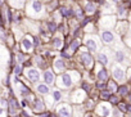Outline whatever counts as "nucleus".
I'll return each mask as SVG.
<instances>
[{
	"label": "nucleus",
	"instance_id": "25",
	"mask_svg": "<svg viewBox=\"0 0 131 117\" xmlns=\"http://www.w3.org/2000/svg\"><path fill=\"white\" fill-rule=\"evenodd\" d=\"M60 44H62V41H60V39H59V37H55V39L53 40V45H54V46H57V48H58V46H60Z\"/></svg>",
	"mask_w": 131,
	"mask_h": 117
},
{
	"label": "nucleus",
	"instance_id": "10",
	"mask_svg": "<svg viewBox=\"0 0 131 117\" xmlns=\"http://www.w3.org/2000/svg\"><path fill=\"white\" fill-rule=\"evenodd\" d=\"M86 45H88V48H89L90 50H93V51H95V50L98 49V46H96V42H95L93 39H89V40H88V42H86Z\"/></svg>",
	"mask_w": 131,
	"mask_h": 117
},
{
	"label": "nucleus",
	"instance_id": "2",
	"mask_svg": "<svg viewBox=\"0 0 131 117\" xmlns=\"http://www.w3.org/2000/svg\"><path fill=\"white\" fill-rule=\"evenodd\" d=\"M102 40L104 41V42H112L113 40H114V35L111 32V31H103L102 32Z\"/></svg>",
	"mask_w": 131,
	"mask_h": 117
},
{
	"label": "nucleus",
	"instance_id": "12",
	"mask_svg": "<svg viewBox=\"0 0 131 117\" xmlns=\"http://www.w3.org/2000/svg\"><path fill=\"white\" fill-rule=\"evenodd\" d=\"M32 8H34L35 12H41L42 10V4L40 2H34L32 3Z\"/></svg>",
	"mask_w": 131,
	"mask_h": 117
},
{
	"label": "nucleus",
	"instance_id": "9",
	"mask_svg": "<svg viewBox=\"0 0 131 117\" xmlns=\"http://www.w3.org/2000/svg\"><path fill=\"white\" fill-rule=\"evenodd\" d=\"M117 13H118L119 17H125V14H126V7H125V4H119L117 7Z\"/></svg>",
	"mask_w": 131,
	"mask_h": 117
},
{
	"label": "nucleus",
	"instance_id": "38",
	"mask_svg": "<svg viewBox=\"0 0 131 117\" xmlns=\"http://www.w3.org/2000/svg\"><path fill=\"white\" fill-rule=\"evenodd\" d=\"M126 111L131 112V105H130V104H128V105H126Z\"/></svg>",
	"mask_w": 131,
	"mask_h": 117
},
{
	"label": "nucleus",
	"instance_id": "24",
	"mask_svg": "<svg viewBox=\"0 0 131 117\" xmlns=\"http://www.w3.org/2000/svg\"><path fill=\"white\" fill-rule=\"evenodd\" d=\"M109 102H111L112 104H118V98L114 97V95H111V97H109Z\"/></svg>",
	"mask_w": 131,
	"mask_h": 117
},
{
	"label": "nucleus",
	"instance_id": "28",
	"mask_svg": "<svg viewBox=\"0 0 131 117\" xmlns=\"http://www.w3.org/2000/svg\"><path fill=\"white\" fill-rule=\"evenodd\" d=\"M108 90H117L116 84H114V82H109V88H108Z\"/></svg>",
	"mask_w": 131,
	"mask_h": 117
},
{
	"label": "nucleus",
	"instance_id": "6",
	"mask_svg": "<svg viewBox=\"0 0 131 117\" xmlns=\"http://www.w3.org/2000/svg\"><path fill=\"white\" fill-rule=\"evenodd\" d=\"M108 79V73H107V70H100L99 71V73H98V80L99 81H105Z\"/></svg>",
	"mask_w": 131,
	"mask_h": 117
},
{
	"label": "nucleus",
	"instance_id": "43",
	"mask_svg": "<svg viewBox=\"0 0 131 117\" xmlns=\"http://www.w3.org/2000/svg\"><path fill=\"white\" fill-rule=\"evenodd\" d=\"M2 112H3V109H2V108H0V113H2Z\"/></svg>",
	"mask_w": 131,
	"mask_h": 117
},
{
	"label": "nucleus",
	"instance_id": "5",
	"mask_svg": "<svg viewBox=\"0 0 131 117\" xmlns=\"http://www.w3.org/2000/svg\"><path fill=\"white\" fill-rule=\"evenodd\" d=\"M44 79H45V82L46 84H53L54 82V75L51 73V71H45Z\"/></svg>",
	"mask_w": 131,
	"mask_h": 117
},
{
	"label": "nucleus",
	"instance_id": "34",
	"mask_svg": "<svg viewBox=\"0 0 131 117\" xmlns=\"http://www.w3.org/2000/svg\"><path fill=\"white\" fill-rule=\"evenodd\" d=\"M19 72H21V67H19V66H17V67H16V73L18 75Z\"/></svg>",
	"mask_w": 131,
	"mask_h": 117
},
{
	"label": "nucleus",
	"instance_id": "23",
	"mask_svg": "<svg viewBox=\"0 0 131 117\" xmlns=\"http://www.w3.org/2000/svg\"><path fill=\"white\" fill-rule=\"evenodd\" d=\"M79 45H80V42H79L77 40H73V41L71 42V49H72V50H77Z\"/></svg>",
	"mask_w": 131,
	"mask_h": 117
},
{
	"label": "nucleus",
	"instance_id": "30",
	"mask_svg": "<svg viewBox=\"0 0 131 117\" xmlns=\"http://www.w3.org/2000/svg\"><path fill=\"white\" fill-rule=\"evenodd\" d=\"M109 97H111V95H109V93H108V91L102 93V98H103V99H109Z\"/></svg>",
	"mask_w": 131,
	"mask_h": 117
},
{
	"label": "nucleus",
	"instance_id": "33",
	"mask_svg": "<svg viewBox=\"0 0 131 117\" xmlns=\"http://www.w3.org/2000/svg\"><path fill=\"white\" fill-rule=\"evenodd\" d=\"M82 88H84L86 91H89V89H90V88H89V85H88V84H85V82L82 84Z\"/></svg>",
	"mask_w": 131,
	"mask_h": 117
},
{
	"label": "nucleus",
	"instance_id": "29",
	"mask_svg": "<svg viewBox=\"0 0 131 117\" xmlns=\"http://www.w3.org/2000/svg\"><path fill=\"white\" fill-rule=\"evenodd\" d=\"M76 16H77V18H82V10H81V8H77Z\"/></svg>",
	"mask_w": 131,
	"mask_h": 117
},
{
	"label": "nucleus",
	"instance_id": "45",
	"mask_svg": "<svg viewBox=\"0 0 131 117\" xmlns=\"http://www.w3.org/2000/svg\"><path fill=\"white\" fill-rule=\"evenodd\" d=\"M0 4H2V0H0Z\"/></svg>",
	"mask_w": 131,
	"mask_h": 117
},
{
	"label": "nucleus",
	"instance_id": "40",
	"mask_svg": "<svg viewBox=\"0 0 131 117\" xmlns=\"http://www.w3.org/2000/svg\"><path fill=\"white\" fill-rule=\"evenodd\" d=\"M39 44V40H37V37H35V45H37Z\"/></svg>",
	"mask_w": 131,
	"mask_h": 117
},
{
	"label": "nucleus",
	"instance_id": "27",
	"mask_svg": "<svg viewBox=\"0 0 131 117\" xmlns=\"http://www.w3.org/2000/svg\"><path fill=\"white\" fill-rule=\"evenodd\" d=\"M53 95H54V99H55V100H59V99H60V91L57 90V91H54Z\"/></svg>",
	"mask_w": 131,
	"mask_h": 117
},
{
	"label": "nucleus",
	"instance_id": "14",
	"mask_svg": "<svg viewBox=\"0 0 131 117\" xmlns=\"http://www.w3.org/2000/svg\"><path fill=\"white\" fill-rule=\"evenodd\" d=\"M98 61H99L102 65H104V66H105V65L108 63V58H107V55H105V54H99V55H98Z\"/></svg>",
	"mask_w": 131,
	"mask_h": 117
},
{
	"label": "nucleus",
	"instance_id": "35",
	"mask_svg": "<svg viewBox=\"0 0 131 117\" xmlns=\"http://www.w3.org/2000/svg\"><path fill=\"white\" fill-rule=\"evenodd\" d=\"M118 105H119V108H121L122 111H126V105H125V104H118Z\"/></svg>",
	"mask_w": 131,
	"mask_h": 117
},
{
	"label": "nucleus",
	"instance_id": "42",
	"mask_svg": "<svg viewBox=\"0 0 131 117\" xmlns=\"http://www.w3.org/2000/svg\"><path fill=\"white\" fill-rule=\"evenodd\" d=\"M111 2H113V3H118L119 0H111Z\"/></svg>",
	"mask_w": 131,
	"mask_h": 117
},
{
	"label": "nucleus",
	"instance_id": "16",
	"mask_svg": "<svg viewBox=\"0 0 131 117\" xmlns=\"http://www.w3.org/2000/svg\"><path fill=\"white\" fill-rule=\"evenodd\" d=\"M85 10H86L88 13H93V12L95 10V5H94L93 3H88V4H86V8H85Z\"/></svg>",
	"mask_w": 131,
	"mask_h": 117
},
{
	"label": "nucleus",
	"instance_id": "11",
	"mask_svg": "<svg viewBox=\"0 0 131 117\" xmlns=\"http://www.w3.org/2000/svg\"><path fill=\"white\" fill-rule=\"evenodd\" d=\"M117 91L119 93V95H127L128 94V88L126 85H122V86L117 88Z\"/></svg>",
	"mask_w": 131,
	"mask_h": 117
},
{
	"label": "nucleus",
	"instance_id": "22",
	"mask_svg": "<svg viewBox=\"0 0 131 117\" xmlns=\"http://www.w3.org/2000/svg\"><path fill=\"white\" fill-rule=\"evenodd\" d=\"M48 28H49V31H50V32H54V31L57 30V25H55L54 22H50V23L48 25Z\"/></svg>",
	"mask_w": 131,
	"mask_h": 117
},
{
	"label": "nucleus",
	"instance_id": "37",
	"mask_svg": "<svg viewBox=\"0 0 131 117\" xmlns=\"http://www.w3.org/2000/svg\"><path fill=\"white\" fill-rule=\"evenodd\" d=\"M96 86H98L99 89H103V88H104V84H102V82H99V84H98Z\"/></svg>",
	"mask_w": 131,
	"mask_h": 117
},
{
	"label": "nucleus",
	"instance_id": "4",
	"mask_svg": "<svg viewBox=\"0 0 131 117\" xmlns=\"http://www.w3.org/2000/svg\"><path fill=\"white\" fill-rule=\"evenodd\" d=\"M59 13H60L62 17H70V16H73V14H75L72 9H67L66 7H62V8L59 9Z\"/></svg>",
	"mask_w": 131,
	"mask_h": 117
},
{
	"label": "nucleus",
	"instance_id": "26",
	"mask_svg": "<svg viewBox=\"0 0 131 117\" xmlns=\"http://www.w3.org/2000/svg\"><path fill=\"white\" fill-rule=\"evenodd\" d=\"M23 45H25L26 49H30V48H31V41H30L28 39H25V40H23Z\"/></svg>",
	"mask_w": 131,
	"mask_h": 117
},
{
	"label": "nucleus",
	"instance_id": "13",
	"mask_svg": "<svg viewBox=\"0 0 131 117\" xmlns=\"http://www.w3.org/2000/svg\"><path fill=\"white\" fill-rule=\"evenodd\" d=\"M9 108H10V113H13L16 111V108H18V103L16 102V99H10L9 102Z\"/></svg>",
	"mask_w": 131,
	"mask_h": 117
},
{
	"label": "nucleus",
	"instance_id": "17",
	"mask_svg": "<svg viewBox=\"0 0 131 117\" xmlns=\"http://www.w3.org/2000/svg\"><path fill=\"white\" fill-rule=\"evenodd\" d=\"M116 59H117V62H122V61L125 59L123 51H117V53H116Z\"/></svg>",
	"mask_w": 131,
	"mask_h": 117
},
{
	"label": "nucleus",
	"instance_id": "32",
	"mask_svg": "<svg viewBox=\"0 0 131 117\" xmlns=\"http://www.w3.org/2000/svg\"><path fill=\"white\" fill-rule=\"evenodd\" d=\"M103 113H104V116H108V114H109V109L104 107V108H103Z\"/></svg>",
	"mask_w": 131,
	"mask_h": 117
},
{
	"label": "nucleus",
	"instance_id": "21",
	"mask_svg": "<svg viewBox=\"0 0 131 117\" xmlns=\"http://www.w3.org/2000/svg\"><path fill=\"white\" fill-rule=\"evenodd\" d=\"M59 113H60L63 117H70V112L66 109V108H60V109H59Z\"/></svg>",
	"mask_w": 131,
	"mask_h": 117
},
{
	"label": "nucleus",
	"instance_id": "39",
	"mask_svg": "<svg viewBox=\"0 0 131 117\" xmlns=\"http://www.w3.org/2000/svg\"><path fill=\"white\" fill-rule=\"evenodd\" d=\"M62 57H64V58H68V54H66V53H62Z\"/></svg>",
	"mask_w": 131,
	"mask_h": 117
},
{
	"label": "nucleus",
	"instance_id": "36",
	"mask_svg": "<svg viewBox=\"0 0 131 117\" xmlns=\"http://www.w3.org/2000/svg\"><path fill=\"white\" fill-rule=\"evenodd\" d=\"M89 21H90V18H85V21L82 22V26H85V25H86V23H88Z\"/></svg>",
	"mask_w": 131,
	"mask_h": 117
},
{
	"label": "nucleus",
	"instance_id": "7",
	"mask_svg": "<svg viewBox=\"0 0 131 117\" xmlns=\"http://www.w3.org/2000/svg\"><path fill=\"white\" fill-rule=\"evenodd\" d=\"M62 80H63V84H64L66 86H71V85H72V80H71V77H70L68 73H64V75L62 76Z\"/></svg>",
	"mask_w": 131,
	"mask_h": 117
},
{
	"label": "nucleus",
	"instance_id": "3",
	"mask_svg": "<svg viewBox=\"0 0 131 117\" xmlns=\"http://www.w3.org/2000/svg\"><path fill=\"white\" fill-rule=\"evenodd\" d=\"M27 76H28V79L32 81V82H36L37 80H39V72L36 71V70H28V72H27Z\"/></svg>",
	"mask_w": 131,
	"mask_h": 117
},
{
	"label": "nucleus",
	"instance_id": "19",
	"mask_svg": "<svg viewBox=\"0 0 131 117\" xmlns=\"http://www.w3.org/2000/svg\"><path fill=\"white\" fill-rule=\"evenodd\" d=\"M21 93H22L23 95H28V94H30V89H28L26 85L21 84Z\"/></svg>",
	"mask_w": 131,
	"mask_h": 117
},
{
	"label": "nucleus",
	"instance_id": "8",
	"mask_svg": "<svg viewBox=\"0 0 131 117\" xmlns=\"http://www.w3.org/2000/svg\"><path fill=\"white\" fill-rule=\"evenodd\" d=\"M81 61H82L85 65H90V63H91V57H90V54L82 53V54H81Z\"/></svg>",
	"mask_w": 131,
	"mask_h": 117
},
{
	"label": "nucleus",
	"instance_id": "41",
	"mask_svg": "<svg viewBox=\"0 0 131 117\" xmlns=\"http://www.w3.org/2000/svg\"><path fill=\"white\" fill-rule=\"evenodd\" d=\"M0 37H2V39H4V35H3V32H2V31H0Z\"/></svg>",
	"mask_w": 131,
	"mask_h": 117
},
{
	"label": "nucleus",
	"instance_id": "20",
	"mask_svg": "<svg viewBox=\"0 0 131 117\" xmlns=\"http://www.w3.org/2000/svg\"><path fill=\"white\" fill-rule=\"evenodd\" d=\"M55 67H57V70H62V68H64V63H63V61H62V59H58V61L55 62Z\"/></svg>",
	"mask_w": 131,
	"mask_h": 117
},
{
	"label": "nucleus",
	"instance_id": "1",
	"mask_svg": "<svg viewBox=\"0 0 131 117\" xmlns=\"http://www.w3.org/2000/svg\"><path fill=\"white\" fill-rule=\"evenodd\" d=\"M113 77H114L116 80H118V81H122V80L125 79V72H123V70H122L121 67H116V68L113 70Z\"/></svg>",
	"mask_w": 131,
	"mask_h": 117
},
{
	"label": "nucleus",
	"instance_id": "15",
	"mask_svg": "<svg viewBox=\"0 0 131 117\" xmlns=\"http://www.w3.org/2000/svg\"><path fill=\"white\" fill-rule=\"evenodd\" d=\"M37 90H39V93H41V94H48V91H49V89H48L46 85H39V86H37Z\"/></svg>",
	"mask_w": 131,
	"mask_h": 117
},
{
	"label": "nucleus",
	"instance_id": "46",
	"mask_svg": "<svg viewBox=\"0 0 131 117\" xmlns=\"http://www.w3.org/2000/svg\"><path fill=\"white\" fill-rule=\"evenodd\" d=\"M89 117H91V116H89Z\"/></svg>",
	"mask_w": 131,
	"mask_h": 117
},
{
	"label": "nucleus",
	"instance_id": "44",
	"mask_svg": "<svg viewBox=\"0 0 131 117\" xmlns=\"http://www.w3.org/2000/svg\"><path fill=\"white\" fill-rule=\"evenodd\" d=\"M130 99H131V94H130Z\"/></svg>",
	"mask_w": 131,
	"mask_h": 117
},
{
	"label": "nucleus",
	"instance_id": "31",
	"mask_svg": "<svg viewBox=\"0 0 131 117\" xmlns=\"http://www.w3.org/2000/svg\"><path fill=\"white\" fill-rule=\"evenodd\" d=\"M8 21H9V22H12V21H13V16H12L10 9H8Z\"/></svg>",
	"mask_w": 131,
	"mask_h": 117
},
{
	"label": "nucleus",
	"instance_id": "18",
	"mask_svg": "<svg viewBox=\"0 0 131 117\" xmlns=\"http://www.w3.org/2000/svg\"><path fill=\"white\" fill-rule=\"evenodd\" d=\"M35 103H36V111H37V112L44 109V104H42V102H41L40 99H36V100H35Z\"/></svg>",
	"mask_w": 131,
	"mask_h": 117
}]
</instances>
